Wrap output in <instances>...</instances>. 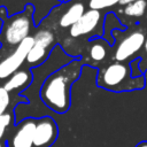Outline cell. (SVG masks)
Returning a JSON list of instances; mask_svg holds the SVG:
<instances>
[{
	"instance_id": "6da1fadb",
	"label": "cell",
	"mask_w": 147,
	"mask_h": 147,
	"mask_svg": "<svg viewBox=\"0 0 147 147\" xmlns=\"http://www.w3.org/2000/svg\"><path fill=\"white\" fill-rule=\"evenodd\" d=\"M83 62L80 59H72L44 80L39 96L44 105L57 114H64L71 105V87L80 77Z\"/></svg>"
},
{
	"instance_id": "7a4b0ae2",
	"label": "cell",
	"mask_w": 147,
	"mask_h": 147,
	"mask_svg": "<svg viewBox=\"0 0 147 147\" xmlns=\"http://www.w3.org/2000/svg\"><path fill=\"white\" fill-rule=\"evenodd\" d=\"M96 85L111 92H129L145 88L146 78L144 75L132 76L130 63L115 61L99 70Z\"/></svg>"
},
{
	"instance_id": "3957f363",
	"label": "cell",
	"mask_w": 147,
	"mask_h": 147,
	"mask_svg": "<svg viewBox=\"0 0 147 147\" xmlns=\"http://www.w3.org/2000/svg\"><path fill=\"white\" fill-rule=\"evenodd\" d=\"M33 26V6L26 5L24 10L3 20L0 32V42L3 46L16 47L30 37Z\"/></svg>"
},
{
	"instance_id": "277c9868",
	"label": "cell",
	"mask_w": 147,
	"mask_h": 147,
	"mask_svg": "<svg viewBox=\"0 0 147 147\" xmlns=\"http://www.w3.org/2000/svg\"><path fill=\"white\" fill-rule=\"evenodd\" d=\"M55 45V36L51 30L42 29L34 33L33 45L28 54L26 62L31 67H38L44 63Z\"/></svg>"
},
{
	"instance_id": "5b68a950",
	"label": "cell",
	"mask_w": 147,
	"mask_h": 147,
	"mask_svg": "<svg viewBox=\"0 0 147 147\" xmlns=\"http://www.w3.org/2000/svg\"><path fill=\"white\" fill-rule=\"evenodd\" d=\"M33 45V37L30 36L17 45L11 53L0 60V79L9 78L14 72L20 70L24 62H26L28 54Z\"/></svg>"
},
{
	"instance_id": "8992f818",
	"label": "cell",
	"mask_w": 147,
	"mask_h": 147,
	"mask_svg": "<svg viewBox=\"0 0 147 147\" xmlns=\"http://www.w3.org/2000/svg\"><path fill=\"white\" fill-rule=\"evenodd\" d=\"M146 41V36L144 31L136 30L125 36L117 45L114 52V59L118 62H125L127 59L137 54Z\"/></svg>"
},
{
	"instance_id": "52a82bcc",
	"label": "cell",
	"mask_w": 147,
	"mask_h": 147,
	"mask_svg": "<svg viewBox=\"0 0 147 147\" xmlns=\"http://www.w3.org/2000/svg\"><path fill=\"white\" fill-rule=\"evenodd\" d=\"M59 127L56 122L48 116L37 118L33 133L34 147H51L57 139Z\"/></svg>"
},
{
	"instance_id": "ba28073f",
	"label": "cell",
	"mask_w": 147,
	"mask_h": 147,
	"mask_svg": "<svg viewBox=\"0 0 147 147\" xmlns=\"http://www.w3.org/2000/svg\"><path fill=\"white\" fill-rule=\"evenodd\" d=\"M101 22H102V14L100 10L96 9L86 10L85 14L82 16V18L69 29V34L72 38H79L83 36L92 34L98 29L101 30L100 29Z\"/></svg>"
},
{
	"instance_id": "9c48e42d",
	"label": "cell",
	"mask_w": 147,
	"mask_h": 147,
	"mask_svg": "<svg viewBox=\"0 0 147 147\" xmlns=\"http://www.w3.org/2000/svg\"><path fill=\"white\" fill-rule=\"evenodd\" d=\"M36 118H25L21 121L15 131L8 139V147H34L33 133L36 129Z\"/></svg>"
},
{
	"instance_id": "30bf717a",
	"label": "cell",
	"mask_w": 147,
	"mask_h": 147,
	"mask_svg": "<svg viewBox=\"0 0 147 147\" xmlns=\"http://www.w3.org/2000/svg\"><path fill=\"white\" fill-rule=\"evenodd\" d=\"M32 78L33 75L29 69H20L14 72L9 78H7L6 83L3 84V87L8 92L21 91L24 90L32 82Z\"/></svg>"
},
{
	"instance_id": "8fae6325",
	"label": "cell",
	"mask_w": 147,
	"mask_h": 147,
	"mask_svg": "<svg viewBox=\"0 0 147 147\" xmlns=\"http://www.w3.org/2000/svg\"><path fill=\"white\" fill-rule=\"evenodd\" d=\"M85 11L86 10H85V6L83 2L77 1V2L71 3L59 20L60 28H62V29L71 28L75 23H77L82 18V16L85 14Z\"/></svg>"
},
{
	"instance_id": "7c38bea8",
	"label": "cell",
	"mask_w": 147,
	"mask_h": 147,
	"mask_svg": "<svg viewBox=\"0 0 147 147\" xmlns=\"http://www.w3.org/2000/svg\"><path fill=\"white\" fill-rule=\"evenodd\" d=\"M107 41L102 38H94L88 47V57L93 62H101L107 56Z\"/></svg>"
},
{
	"instance_id": "4fadbf2b",
	"label": "cell",
	"mask_w": 147,
	"mask_h": 147,
	"mask_svg": "<svg viewBox=\"0 0 147 147\" xmlns=\"http://www.w3.org/2000/svg\"><path fill=\"white\" fill-rule=\"evenodd\" d=\"M146 9H147V1L137 0L124 7V14L129 17H140L146 13Z\"/></svg>"
},
{
	"instance_id": "5bb4252c",
	"label": "cell",
	"mask_w": 147,
	"mask_h": 147,
	"mask_svg": "<svg viewBox=\"0 0 147 147\" xmlns=\"http://www.w3.org/2000/svg\"><path fill=\"white\" fill-rule=\"evenodd\" d=\"M103 26H105V37L107 36V33H109L110 36L114 34L116 29L119 30H125V26H123L119 22V20L116 17V15H114V13H108L107 16L105 17V22H103ZM111 38V37H110ZM113 39V38H111ZM114 41V40H113Z\"/></svg>"
},
{
	"instance_id": "9a60e30c",
	"label": "cell",
	"mask_w": 147,
	"mask_h": 147,
	"mask_svg": "<svg viewBox=\"0 0 147 147\" xmlns=\"http://www.w3.org/2000/svg\"><path fill=\"white\" fill-rule=\"evenodd\" d=\"M118 2H119V0H90L88 5H90L91 9L101 10V9L113 7V6L117 5Z\"/></svg>"
},
{
	"instance_id": "2e32d148",
	"label": "cell",
	"mask_w": 147,
	"mask_h": 147,
	"mask_svg": "<svg viewBox=\"0 0 147 147\" xmlns=\"http://www.w3.org/2000/svg\"><path fill=\"white\" fill-rule=\"evenodd\" d=\"M9 105H10L9 92L3 86H0V116L7 113Z\"/></svg>"
},
{
	"instance_id": "e0dca14e",
	"label": "cell",
	"mask_w": 147,
	"mask_h": 147,
	"mask_svg": "<svg viewBox=\"0 0 147 147\" xmlns=\"http://www.w3.org/2000/svg\"><path fill=\"white\" fill-rule=\"evenodd\" d=\"M11 121H13V116L9 113H6L0 116V140L5 136V132L8 129V126L11 124Z\"/></svg>"
},
{
	"instance_id": "ac0fdd59",
	"label": "cell",
	"mask_w": 147,
	"mask_h": 147,
	"mask_svg": "<svg viewBox=\"0 0 147 147\" xmlns=\"http://www.w3.org/2000/svg\"><path fill=\"white\" fill-rule=\"evenodd\" d=\"M134 1H137V0H119L118 5H121V6H126V5L132 3V2H134Z\"/></svg>"
},
{
	"instance_id": "d6986e66",
	"label": "cell",
	"mask_w": 147,
	"mask_h": 147,
	"mask_svg": "<svg viewBox=\"0 0 147 147\" xmlns=\"http://www.w3.org/2000/svg\"><path fill=\"white\" fill-rule=\"evenodd\" d=\"M134 147H147V140H142V141L138 142Z\"/></svg>"
},
{
	"instance_id": "ffe728a7",
	"label": "cell",
	"mask_w": 147,
	"mask_h": 147,
	"mask_svg": "<svg viewBox=\"0 0 147 147\" xmlns=\"http://www.w3.org/2000/svg\"><path fill=\"white\" fill-rule=\"evenodd\" d=\"M144 51H145V54H146V57H147V38H146V41L144 44Z\"/></svg>"
},
{
	"instance_id": "44dd1931",
	"label": "cell",
	"mask_w": 147,
	"mask_h": 147,
	"mask_svg": "<svg viewBox=\"0 0 147 147\" xmlns=\"http://www.w3.org/2000/svg\"><path fill=\"white\" fill-rule=\"evenodd\" d=\"M0 147H5V146H3V144H1V142H0Z\"/></svg>"
}]
</instances>
